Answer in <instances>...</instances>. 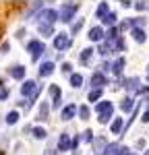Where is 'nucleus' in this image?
<instances>
[{
  "instance_id": "f257e3e1",
  "label": "nucleus",
  "mask_w": 149,
  "mask_h": 155,
  "mask_svg": "<svg viewBox=\"0 0 149 155\" xmlns=\"http://www.w3.org/2000/svg\"><path fill=\"white\" fill-rule=\"evenodd\" d=\"M95 114H98L99 124H108V122L114 118V106H112V101H108V99L98 101V104H95Z\"/></svg>"
},
{
  "instance_id": "f03ea898",
  "label": "nucleus",
  "mask_w": 149,
  "mask_h": 155,
  "mask_svg": "<svg viewBox=\"0 0 149 155\" xmlns=\"http://www.w3.org/2000/svg\"><path fill=\"white\" fill-rule=\"evenodd\" d=\"M77 11H79V4L77 2H64L60 6V11H58V21L71 23L74 19V15H77Z\"/></svg>"
},
{
  "instance_id": "7ed1b4c3",
  "label": "nucleus",
  "mask_w": 149,
  "mask_h": 155,
  "mask_svg": "<svg viewBox=\"0 0 149 155\" xmlns=\"http://www.w3.org/2000/svg\"><path fill=\"white\" fill-rule=\"evenodd\" d=\"M37 25L44 23V25H54L58 21V12L54 11V8H41V11L37 12Z\"/></svg>"
},
{
  "instance_id": "20e7f679",
  "label": "nucleus",
  "mask_w": 149,
  "mask_h": 155,
  "mask_svg": "<svg viewBox=\"0 0 149 155\" xmlns=\"http://www.w3.org/2000/svg\"><path fill=\"white\" fill-rule=\"evenodd\" d=\"M27 52L31 54V60H37L44 52H46V44L39 41V39H29V44H27Z\"/></svg>"
},
{
  "instance_id": "39448f33",
  "label": "nucleus",
  "mask_w": 149,
  "mask_h": 155,
  "mask_svg": "<svg viewBox=\"0 0 149 155\" xmlns=\"http://www.w3.org/2000/svg\"><path fill=\"white\" fill-rule=\"evenodd\" d=\"M71 44H73V39L68 37V33H56V35H54V48L58 50V52L68 50Z\"/></svg>"
},
{
  "instance_id": "423d86ee",
  "label": "nucleus",
  "mask_w": 149,
  "mask_h": 155,
  "mask_svg": "<svg viewBox=\"0 0 149 155\" xmlns=\"http://www.w3.org/2000/svg\"><path fill=\"white\" fill-rule=\"evenodd\" d=\"M104 85H108V77L101 71L93 72V74H91V87H93V89H104Z\"/></svg>"
},
{
  "instance_id": "0eeeda50",
  "label": "nucleus",
  "mask_w": 149,
  "mask_h": 155,
  "mask_svg": "<svg viewBox=\"0 0 149 155\" xmlns=\"http://www.w3.org/2000/svg\"><path fill=\"white\" fill-rule=\"evenodd\" d=\"M89 39H91V41H99V44H101V41H104V39H106V31H104V27H99V25H95V27H91V29H89Z\"/></svg>"
},
{
  "instance_id": "6e6552de",
  "label": "nucleus",
  "mask_w": 149,
  "mask_h": 155,
  "mask_svg": "<svg viewBox=\"0 0 149 155\" xmlns=\"http://www.w3.org/2000/svg\"><path fill=\"white\" fill-rule=\"evenodd\" d=\"M50 95H52V106L54 107H60L62 104V93H60V87L58 85H50Z\"/></svg>"
},
{
  "instance_id": "1a4fd4ad",
  "label": "nucleus",
  "mask_w": 149,
  "mask_h": 155,
  "mask_svg": "<svg viewBox=\"0 0 149 155\" xmlns=\"http://www.w3.org/2000/svg\"><path fill=\"white\" fill-rule=\"evenodd\" d=\"M71 143H73L71 134L68 132H62L60 137H58V153L60 151H71Z\"/></svg>"
},
{
  "instance_id": "9d476101",
  "label": "nucleus",
  "mask_w": 149,
  "mask_h": 155,
  "mask_svg": "<svg viewBox=\"0 0 149 155\" xmlns=\"http://www.w3.org/2000/svg\"><path fill=\"white\" fill-rule=\"evenodd\" d=\"M77 110H79V107L74 106V104H68V106H64L60 110V118L62 120H73L74 118V114H77Z\"/></svg>"
},
{
  "instance_id": "9b49d317",
  "label": "nucleus",
  "mask_w": 149,
  "mask_h": 155,
  "mask_svg": "<svg viewBox=\"0 0 149 155\" xmlns=\"http://www.w3.org/2000/svg\"><path fill=\"white\" fill-rule=\"evenodd\" d=\"M8 74H11L12 79H17V81H23L25 79V66L23 64H15L8 68Z\"/></svg>"
},
{
  "instance_id": "f8f14e48",
  "label": "nucleus",
  "mask_w": 149,
  "mask_h": 155,
  "mask_svg": "<svg viewBox=\"0 0 149 155\" xmlns=\"http://www.w3.org/2000/svg\"><path fill=\"white\" fill-rule=\"evenodd\" d=\"M131 35H133V39H135L137 44H145V39H147V33H145L143 27H133L131 29Z\"/></svg>"
},
{
  "instance_id": "ddd939ff",
  "label": "nucleus",
  "mask_w": 149,
  "mask_h": 155,
  "mask_svg": "<svg viewBox=\"0 0 149 155\" xmlns=\"http://www.w3.org/2000/svg\"><path fill=\"white\" fill-rule=\"evenodd\" d=\"M54 62L52 60H46V62H41V66H39V77H50L52 72H54Z\"/></svg>"
},
{
  "instance_id": "4468645a",
  "label": "nucleus",
  "mask_w": 149,
  "mask_h": 155,
  "mask_svg": "<svg viewBox=\"0 0 149 155\" xmlns=\"http://www.w3.org/2000/svg\"><path fill=\"white\" fill-rule=\"evenodd\" d=\"M110 130H112V134H120V132L124 130V120L122 118H114L112 124H110Z\"/></svg>"
},
{
  "instance_id": "2eb2a0df",
  "label": "nucleus",
  "mask_w": 149,
  "mask_h": 155,
  "mask_svg": "<svg viewBox=\"0 0 149 155\" xmlns=\"http://www.w3.org/2000/svg\"><path fill=\"white\" fill-rule=\"evenodd\" d=\"M120 110L122 112H131V110H135V99L128 95V97H124L122 101H120Z\"/></svg>"
},
{
  "instance_id": "dca6fc26",
  "label": "nucleus",
  "mask_w": 149,
  "mask_h": 155,
  "mask_svg": "<svg viewBox=\"0 0 149 155\" xmlns=\"http://www.w3.org/2000/svg\"><path fill=\"white\" fill-rule=\"evenodd\" d=\"M48 114H50V106L44 101L41 106H39V112H37V120L39 122H44V120H48Z\"/></svg>"
},
{
  "instance_id": "f3484780",
  "label": "nucleus",
  "mask_w": 149,
  "mask_h": 155,
  "mask_svg": "<svg viewBox=\"0 0 149 155\" xmlns=\"http://www.w3.org/2000/svg\"><path fill=\"white\" fill-rule=\"evenodd\" d=\"M37 31H39L41 35L50 37V35H54V25H44V23H39V25H37Z\"/></svg>"
},
{
  "instance_id": "a211bd4d",
  "label": "nucleus",
  "mask_w": 149,
  "mask_h": 155,
  "mask_svg": "<svg viewBox=\"0 0 149 155\" xmlns=\"http://www.w3.org/2000/svg\"><path fill=\"white\" fill-rule=\"evenodd\" d=\"M101 95H104V89H91V91H89V95H87V99H89L91 104H95V101L101 99Z\"/></svg>"
},
{
  "instance_id": "6ab92c4d",
  "label": "nucleus",
  "mask_w": 149,
  "mask_h": 155,
  "mask_svg": "<svg viewBox=\"0 0 149 155\" xmlns=\"http://www.w3.org/2000/svg\"><path fill=\"white\" fill-rule=\"evenodd\" d=\"M31 132H33V137H35L37 141H44V139L48 137V132H46V128H44V126H33V128H31Z\"/></svg>"
},
{
  "instance_id": "aec40b11",
  "label": "nucleus",
  "mask_w": 149,
  "mask_h": 155,
  "mask_svg": "<svg viewBox=\"0 0 149 155\" xmlns=\"http://www.w3.org/2000/svg\"><path fill=\"white\" fill-rule=\"evenodd\" d=\"M112 52H114L112 44H108V41L99 44V48H98V54H99V56H108V54H112Z\"/></svg>"
},
{
  "instance_id": "412c9836",
  "label": "nucleus",
  "mask_w": 149,
  "mask_h": 155,
  "mask_svg": "<svg viewBox=\"0 0 149 155\" xmlns=\"http://www.w3.org/2000/svg\"><path fill=\"white\" fill-rule=\"evenodd\" d=\"M93 147H95V151H98V155H101L104 151H106V147H108V143H106V139H93Z\"/></svg>"
},
{
  "instance_id": "4be33fe9",
  "label": "nucleus",
  "mask_w": 149,
  "mask_h": 155,
  "mask_svg": "<svg viewBox=\"0 0 149 155\" xmlns=\"http://www.w3.org/2000/svg\"><path fill=\"white\" fill-rule=\"evenodd\" d=\"M93 52H95L93 48H85V50H83V52H81V56H79L81 64H87V62L91 60V56H93Z\"/></svg>"
},
{
  "instance_id": "5701e85b",
  "label": "nucleus",
  "mask_w": 149,
  "mask_h": 155,
  "mask_svg": "<svg viewBox=\"0 0 149 155\" xmlns=\"http://www.w3.org/2000/svg\"><path fill=\"white\" fill-rule=\"evenodd\" d=\"M124 64H126V60H124V58L114 60V62H112V71H114V74H120L122 68H124Z\"/></svg>"
},
{
  "instance_id": "b1692460",
  "label": "nucleus",
  "mask_w": 149,
  "mask_h": 155,
  "mask_svg": "<svg viewBox=\"0 0 149 155\" xmlns=\"http://www.w3.org/2000/svg\"><path fill=\"white\" fill-rule=\"evenodd\" d=\"M108 12H110V6H108V2H101V4L98 6V11H95V17H98V19H104Z\"/></svg>"
},
{
  "instance_id": "393cba45",
  "label": "nucleus",
  "mask_w": 149,
  "mask_h": 155,
  "mask_svg": "<svg viewBox=\"0 0 149 155\" xmlns=\"http://www.w3.org/2000/svg\"><path fill=\"white\" fill-rule=\"evenodd\" d=\"M71 85H73L74 89H79V87L83 85V74H79V72H73V74H71Z\"/></svg>"
},
{
  "instance_id": "a878e982",
  "label": "nucleus",
  "mask_w": 149,
  "mask_h": 155,
  "mask_svg": "<svg viewBox=\"0 0 149 155\" xmlns=\"http://www.w3.org/2000/svg\"><path fill=\"white\" fill-rule=\"evenodd\" d=\"M101 23L104 25H110V27H114L116 25V12H108L104 19H101Z\"/></svg>"
},
{
  "instance_id": "bb28decb",
  "label": "nucleus",
  "mask_w": 149,
  "mask_h": 155,
  "mask_svg": "<svg viewBox=\"0 0 149 155\" xmlns=\"http://www.w3.org/2000/svg\"><path fill=\"white\" fill-rule=\"evenodd\" d=\"M17 122H19V112H17V110L8 112V114H6V124H17Z\"/></svg>"
},
{
  "instance_id": "cd10ccee",
  "label": "nucleus",
  "mask_w": 149,
  "mask_h": 155,
  "mask_svg": "<svg viewBox=\"0 0 149 155\" xmlns=\"http://www.w3.org/2000/svg\"><path fill=\"white\" fill-rule=\"evenodd\" d=\"M124 87H126L128 91H139V79H137V77H135V79H128Z\"/></svg>"
},
{
  "instance_id": "c85d7f7f",
  "label": "nucleus",
  "mask_w": 149,
  "mask_h": 155,
  "mask_svg": "<svg viewBox=\"0 0 149 155\" xmlns=\"http://www.w3.org/2000/svg\"><path fill=\"white\" fill-rule=\"evenodd\" d=\"M77 114H79V118H81V120H87V118H89V114H91V110H89L87 106H79Z\"/></svg>"
},
{
  "instance_id": "c756f323",
  "label": "nucleus",
  "mask_w": 149,
  "mask_h": 155,
  "mask_svg": "<svg viewBox=\"0 0 149 155\" xmlns=\"http://www.w3.org/2000/svg\"><path fill=\"white\" fill-rule=\"evenodd\" d=\"M116 151H118V145H116V143H112V145H108V147H106V151H104L101 155H114Z\"/></svg>"
},
{
  "instance_id": "7c9ffc66",
  "label": "nucleus",
  "mask_w": 149,
  "mask_h": 155,
  "mask_svg": "<svg viewBox=\"0 0 149 155\" xmlns=\"http://www.w3.org/2000/svg\"><path fill=\"white\" fill-rule=\"evenodd\" d=\"M83 23H85V19H79V21H77V23L73 25V29H71V33H79V31H81V27H83Z\"/></svg>"
},
{
  "instance_id": "2f4dec72",
  "label": "nucleus",
  "mask_w": 149,
  "mask_h": 155,
  "mask_svg": "<svg viewBox=\"0 0 149 155\" xmlns=\"http://www.w3.org/2000/svg\"><path fill=\"white\" fill-rule=\"evenodd\" d=\"M81 141H85V143H93V132L85 130V132H83V137H81Z\"/></svg>"
},
{
  "instance_id": "473e14b6",
  "label": "nucleus",
  "mask_w": 149,
  "mask_h": 155,
  "mask_svg": "<svg viewBox=\"0 0 149 155\" xmlns=\"http://www.w3.org/2000/svg\"><path fill=\"white\" fill-rule=\"evenodd\" d=\"M62 72H64V74H73V64H71V62H64V64H62V68H60Z\"/></svg>"
},
{
  "instance_id": "72a5a7b5",
  "label": "nucleus",
  "mask_w": 149,
  "mask_h": 155,
  "mask_svg": "<svg viewBox=\"0 0 149 155\" xmlns=\"http://www.w3.org/2000/svg\"><path fill=\"white\" fill-rule=\"evenodd\" d=\"M135 8H137V11H147L149 2H135Z\"/></svg>"
},
{
  "instance_id": "f704fd0d",
  "label": "nucleus",
  "mask_w": 149,
  "mask_h": 155,
  "mask_svg": "<svg viewBox=\"0 0 149 155\" xmlns=\"http://www.w3.org/2000/svg\"><path fill=\"white\" fill-rule=\"evenodd\" d=\"M6 97H8V89L6 87H0V101H4Z\"/></svg>"
},
{
  "instance_id": "c9c22d12",
  "label": "nucleus",
  "mask_w": 149,
  "mask_h": 155,
  "mask_svg": "<svg viewBox=\"0 0 149 155\" xmlns=\"http://www.w3.org/2000/svg\"><path fill=\"white\" fill-rule=\"evenodd\" d=\"M141 120H143V122H149V110H145V114H143V118H141Z\"/></svg>"
},
{
  "instance_id": "e433bc0d",
  "label": "nucleus",
  "mask_w": 149,
  "mask_h": 155,
  "mask_svg": "<svg viewBox=\"0 0 149 155\" xmlns=\"http://www.w3.org/2000/svg\"><path fill=\"white\" fill-rule=\"evenodd\" d=\"M143 147H145V141H143V139H141V141H137V149H143Z\"/></svg>"
},
{
  "instance_id": "4c0bfd02",
  "label": "nucleus",
  "mask_w": 149,
  "mask_h": 155,
  "mask_svg": "<svg viewBox=\"0 0 149 155\" xmlns=\"http://www.w3.org/2000/svg\"><path fill=\"white\" fill-rule=\"evenodd\" d=\"M46 155H58V151H54V149H48V151H46Z\"/></svg>"
},
{
  "instance_id": "58836bf2",
  "label": "nucleus",
  "mask_w": 149,
  "mask_h": 155,
  "mask_svg": "<svg viewBox=\"0 0 149 155\" xmlns=\"http://www.w3.org/2000/svg\"><path fill=\"white\" fill-rule=\"evenodd\" d=\"M147 81H149V72H147Z\"/></svg>"
},
{
  "instance_id": "ea45409f",
  "label": "nucleus",
  "mask_w": 149,
  "mask_h": 155,
  "mask_svg": "<svg viewBox=\"0 0 149 155\" xmlns=\"http://www.w3.org/2000/svg\"><path fill=\"white\" fill-rule=\"evenodd\" d=\"M131 155H133V153H131Z\"/></svg>"
},
{
  "instance_id": "a19ab883",
  "label": "nucleus",
  "mask_w": 149,
  "mask_h": 155,
  "mask_svg": "<svg viewBox=\"0 0 149 155\" xmlns=\"http://www.w3.org/2000/svg\"><path fill=\"white\" fill-rule=\"evenodd\" d=\"M147 101H149V99H147Z\"/></svg>"
}]
</instances>
